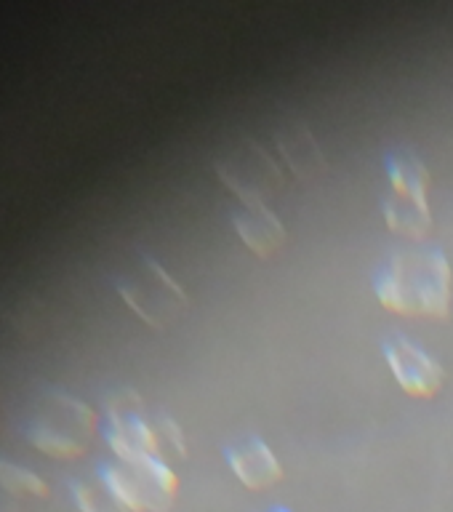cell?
I'll return each mask as SVG.
<instances>
[{
	"label": "cell",
	"instance_id": "cell-4",
	"mask_svg": "<svg viewBox=\"0 0 453 512\" xmlns=\"http://www.w3.org/2000/svg\"><path fill=\"white\" fill-rule=\"evenodd\" d=\"M99 475L126 512H168L179 488V478L163 456L134 464L110 462Z\"/></svg>",
	"mask_w": 453,
	"mask_h": 512
},
{
	"label": "cell",
	"instance_id": "cell-6",
	"mask_svg": "<svg viewBox=\"0 0 453 512\" xmlns=\"http://www.w3.org/2000/svg\"><path fill=\"white\" fill-rule=\"evenodd\" d=\"M104 414H107L104 440L112 448L115 462L134 464L152 456H163L155 427L142 416L139 392L131 387L110 392L104 400Z\"/></svg>",
	"mask_w": 453,
	"mask_h": 512
},
{
	"label": "cell",
	"instance_id": "cell-3",
	"mask_svg": "<svg viewBox=\"0 0 453 512\" xmlns=\"http://www.w3.org/2000/svg\"><path fill=\"white\" fill-rule=\"evenodd\" d=\"M118 294L152 328H168L187 310L184 288L152 256H139L120 275Z\"/></svg>",
	"mask_w": 453,
	"mask_h": 512
},
{
	"label": "cell",
	"instance_id": "cell-7",
	"mask_svg": "<svg viewBox=\"0 0 453 512\" xmlns=\"http://www.w3.org/2000/svg\"><path fill=\"white\" fill-rule=\"evenodd\" d=\"M387 366H390L400 390L408 392L411 398H435L443 387V368L430 352L406 336H392L384 344Z\"/></svg>",
	"mask_w": 453,
	"mask_h": 512
},
{
	"label": "cell",
	"instance_id": "cell-9",
	"mask_svg": "<svg viewBox=\"0 0 453 512\" xmlns=\"http://www.w3.org/2000/svg\"><path fill=\"white\" fill-rule=\"evenodd\" d=\"M230 470L232 475L251 491H262V488L275 486L283 478V467L270 443L262 438H248L238 446L230 448Z\"/></svg>",
	"mask_w": 453,
	"mask_h": 512
},
{
	"label": "cell",
	"instance_id": "cell-13",
	"mask_svg": "<svg viewBox=\"0 0 453 512\" xmlns=\"http://www.w3.org/2000/svg\"><path fill=\"white\" fill-rule=\"evenodd\" d=\"M0 491L14 499H46L48 486L38 472L0 456Z\"/></svg>",
	"mask_w": 453,
	"mask_h": 512
},
{
	"label": "cell",
	"instance_id": "cell-10",
	"mask_svg": "<svg viewBox=\"0 0 453 512\" xmlns=\"http://www.w3.org/2000/svg\"><path fill=\"white\" fill-rule=\"evenodd\" d=\"M232 227L238 238L246 243L256 256H272L286 243V224L280 222L275 211L267 203L259 206H243L232 216Z\"/></svg>",
	"mask_w": 453,
	"mask_h": 512
},
{
	"label": "cell",
	"instance_id": "cell-2",
	"mask_svg": "<svg viewBox=\"0 0 453 512\" xmlns=\"http://www.w3.org/2000/svg\"><path fill=\"white\" fill-rule=\"evenodd\" d=\"M96 435V414L86 400L64 390H43L32 406L24 438L51 459H78Z\"/></svg>",
	"mask_w": 453,
	"mask_h": 512
},
{
	"label": "cell",
	"instance_id": "cell-11",
	"mask_svg": "<svg viewBox=\"0 0 453 512\" xmlns=\"http://www.w3.org/2000/svg\"><path fill=\"white\" fill-rule=\"evenodd\" d=\"M384 222L398 235H406L411 240H424L432 230L430 198L390 190V198L384 200Z\"/></svg>",
	"mask_w": 453,
	"mask_h": 512
},
{
	"label": "cell",
	"instance_id": "cell-15",
	"mask_svg": "<svg viewBox=\"0 0 453 512\" xmlns=\"http://www.w3.org/2000/svg\"><path fill=\"white\" fill-rule=\"evenodd\" d=\"M155 435H158V443H160V454H163V448L168 451H176L179 456H184V435H182V427L171 419V416H158L155 419Z\"/></svg>",
	"mask_w": 453,
	"mask_h": 512
},
{
	"label": "cell",
	"instance_id": "cell-1",
	"mask_svg": "<svg viewBox=\"0 0 453 512\" xmlns=\"http://www.w3.org/2000/svg\"><path fill=\"white\" fill-rule=\"evenodd\" d=\"M374 291L395 315L443 320L451 310V264L438 248H406L384 264Z\"/></svg>",
	"mask_w": 453,
	"mask_h": 512
},
{
	"label": "cell",
	"instance_id": "cell-14",
	"mask_svg": "<svg viewBox=\"0 0 453 512\" xmlns=\"http://www.w3.org/2000/svg\"><path fill=\"white\" fill-rule=\"evenodd\" d=\"M72 502L80 512H126L120 507V502L112 496L102 475L96 472L94 478H80L72 480Z\"/></svg>",
	"mask_w": 453,
	"mask_h": 512
},
{
	"label": "cell",
	"instance_id": "cell-12",
	"mask_svg": "<svg viewBox=\"0 0 453 512\" xmlns=\"http://www.w3.org/2000/svg\"><path fill=\"white\" fill-rule=\"evenodd\" d=\"M387 179L390 190L411 192V195H427L430 190V171L414 152H392L387 158Z\"/></svg>",
	"mask_w": 453,
	"mask_h": 512
},
{
	"label": "cell",
	"instance_id": "cell-5",
	"mask_svg": "<svg viewBox=\"0 0 453 512\" xmlns=\"http://www.w3.org/2000/svg\"><path fill=\"white\" fill-rule=\"evenodd\" d=\"M216 174L243 206L267 203L283 187L280 163L251 139H243L230 152H224L216 163Z\"/></svg>",
	"mask_w": 453,
	"mask_h": 512
},
{
	"label": "cell",
	"instance_id": "cell-16",
	"mask_svg": "<svg viewBox=\"0 0 453 512\" xmlns=\"http://www.w3.org/2000/svg\"><path fill=\"white\" fill-rule=\"evenodd\" d=\"M0 512H16V499L0 491Z\"/></svg>",
	"mask_w": 453,
	"mask_h": 512
},
{
	"label": "cell",
	"instance_id": "cell-8",
	"mask_svg": "<svg viewBox=\"0 0 453 512\" xmlns=\"http://www.w3.org/2000/svg\"><path fill=\"white\" fill-rule=\"evenodd\" d=\"M275 147H278V155L296 179L310 182V179H318V176L326 174L328 163L326 155H323V147L302 120L280 123L275 128Z\"/></svg>",
	"mask_w": 453,
	"mask_h": 512
},
{
	"label": "cell",
	"instance_id": "cell-17",
	"mask_svg": "<svg viewBox=\"0 0 453 512\" xmlns=\"http://www.w3.org/2000/svg\"><path fill=\"white\" fill-rule=\"evenodd\" d=\"M278 512H288V510H278Z\"/></svg>",
	"mask_w": 453,
	"mask_h": 512
}]
</instances>
